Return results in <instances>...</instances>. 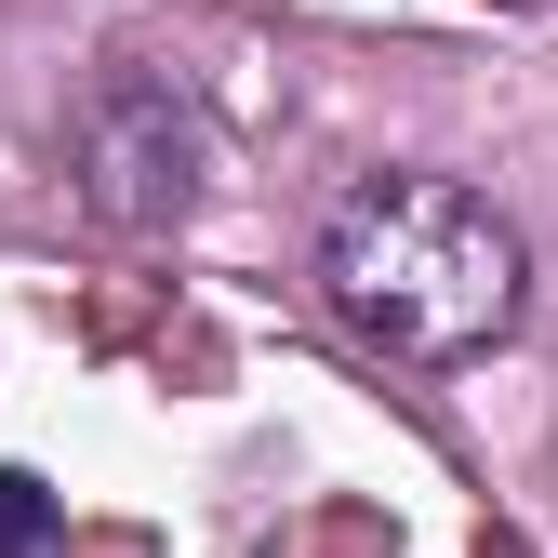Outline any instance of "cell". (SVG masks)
Returning <instances> with one entry per match:
<instances>
[{"label":"cell","instance_id":"1","mask_svg":"<svg viewBox=\"0 0 558 558\" xmlns=\"http://www.w3.org/2000/svg\"><path fill=\"white\" fill-rule=\"evenodd\" d=\"M319 306L360 345H386V360L452 373V360H493L519 332L532 253L465 173H399L386 160L319 214Z\"/></svg>","mask_w":558,"mask_h":558},{"label":"cell","instance_id":"2","mask_svg":"<svg viewBox=\"0 0 558 558\" xmlns=\"http://www.w3.org/2000/svg\"><path fill=\"white\" fill-rule=\"evenodd\" d=\"M81 199L107 227H186L199 214V173H214V133H199V107L160 81V66H107V81L81 94Z\"/></svg>","mask_w":558,"mask_h":558},{"label":"cell","instance_id":"3","mask_svg":"<svg viewBox=\"0 0 558 558\" xmlns=\"http://www.w3.org/2000/svg\"><path fill=\"white\" fill-rule=\"evenodd\" d=\"M53 545H66V506L40 493L27 465H0V558H53Z\"/></svg>","mask_w":558,"mask_h":558}]
</instances>
